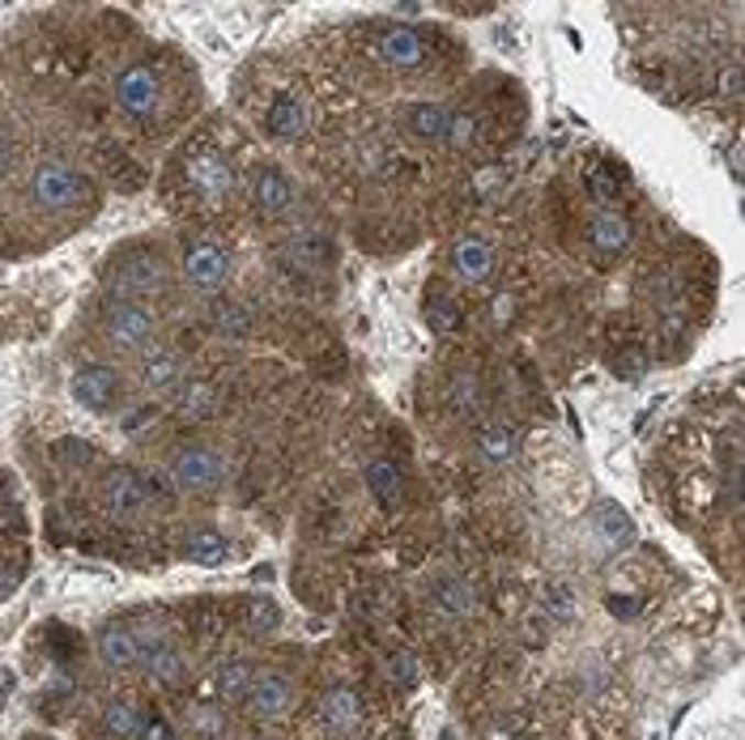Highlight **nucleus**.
I'll list each match as a JSON object with an SVG mask.
<instances>
[{"label": "nucleus", "instance_id": "39448f33", "mask_svg": "<svg viewBox=\"0 0 745 740\" xmlns=\"http://www.w3.org/2000/svg\"><path fill=\"white\" fill-rule=\"evenodd\" d=\"M166 264L154 252H132L116 264V290L120 298H150L163 290Z\"/></svg>", "mask_w": 745, "mask_h": 740}, {"label": "nucleus", "instance_id": "412c9836", "mask_svg": "<svg viewBox=\"0 0 745 740\" xmlns=\"http://www.w3.org/2000/svg\"><path fill=\"white\" fill-rule=\"evenodd\" d=\"M473 605H478V592H473L464 579L448 575V579L435 583V609L443 612V617H469Z\"/></svg>", "mask_w": 745, "mask_h": 740}, {"label": "nucleus", "instance_id": "473e14b6", "mask_svg": "<svg viewBox=\"0 0 745 740\" xmlns=\"http://www.w3.org/2000/svg\"><path fill=\"white\" fill-rule=\"evenodd\" d=\"M426 320H430V328H435V332H452L456 320H460V311H456L452 298H435V302L426 307Z\"/></svg>", "mask_w": 745, "mask_h": 740}, {"label": "nucleus", "instance_id": "5701e85b", "mask_svg": "<svg viewBox=\"0 0 745 740\" xmlns=\"http://www.w3.org/2000/svg\"><path fill=\"white\" fill-rule=\"evenodd\" d=\"M141 728H145V719H141V710L132 707V703H124V698H116V703H107L102 707V732L107 737H141Z\"/></svg>", "mask_w": 745, "mask_h": 740}, {"label": "nucleus", "instance_id": "6e6552de", "mask_svg": "<svg viewBox=\"0 0 745 740\" xmlns=\"http://www.w3.org/2000/svg\"><path fill=\"white\" fill-rule=\"evenodd\" d=\"M184 277L196 290H218V286H227L230 277V256L218 243H193L184 252Z\"/></svg>", "mask_w": 745, "mask_h": 740}, {"label": "nucleus", "instance_id": "ea45409f", "mask_svg": "<svg viewBox=\"0 0 745 740\" xmlns=\"http://www.w3.org/2000/svg\"><path fill=\"white\" fill-rule=\"evenodd\" d=\"M720 95H724V98L742 95V73H737V68H728V73L720 77Z\"/></svg>", "mask_w": 745, "mask_h": 740}, {"label": "nucleus", "instance_id": "7c9ffc66", "mask_svg": "<svg viewBox=\"0 0 745 740\" xmlns=\"http://www.w3.org/2000/svg\"><path fill=\"white\" fill-rule=\"evenodd\" d=\"M209 409H213V387L188 384L179 391V413H184V418H200V413H209Z\"/></svg>", "mask_w": 745, "mask_h": 740}, {"label": "nucleus", "instance_id": "c85d7f7f", "mask_svg": "<svg viewBox=\"0 0 745 740\" xmlns=\"http://www.w3.org/2000/svg\"><path fill=\"white\" fill-rule=\"evenodd\" d=\"M213 323H218L222 336H248V311L239 302H230V298L213 302Z\"/></svg>", "mask_w": 745, "mask_h": 740}, {"label": "nucleus", "instance_id": "4468645a", "mask_svg": "<svg viewBox=\"0 0 745 740\" xmlns=\"http://www.w3.org/2000/svg\"><path fill=\"white\" fill-rule=\"evenodd\" d=\"M141 664L150 669L154 681H163V685H179V681H184V655L166 643V639H158V634H145V639H141Z\"/></svg>", "mask_w": 745, "mask_h": 740}, {"label": "nucleus", "instance_id": "f3484780", "mask_svg": "<svg viewBox=\"0 0 745 740\" xmlns=\"http://www.w3.org/2000/svg\"><path fill=\"white\" fill-rule=\"evenodd\" d=\"M592 528H596V537H601L605 549L635 545V523H631V516H626L617 502H601L596 516H592Z\"/></svg>", "mask_w": 745, "mask_h": 740}, {"label": "nucleus", "instance_id": "2f4dec72", "mask_svg": "<svg viewBox=\"0 0 745 740\" xmlns=\"http://www.w3.org/2000/svg\"><path fill=\"white\" fill-rule=\"evenodd\" d=\"M136 477H141V489H145V498H150V502H171L175 482H171V473H166V468H145V473H136Z\"/></svg>", "mask_w": 745, "mask_h": 740}, {"label": "nucleus", "instance_id": "a18cd8bd", "mask_svg": "<svg viewBox=\"0 0 745 740\" xmlns=\"http://www.w3.org/2000/svg\"><path fill=\"white\" fill-rule=\"evenodd\" d=\"M39 740H47V737H39Z\"/></svg>", "mask_w": 745, "mask_h": 740}, {"label": "nucleus", "instance_id": "bb28decb", "mask_svg": "<svg viewBox=\"0 0 745 740\" xmlns=\"http://www.w3.org/2000/svg\"><path fill=\"white\" fill-rule=\"evenodd\" d=\"M184 553H188V562H196V566H218V562H227V541H222L218 532H193Z\"/></svg>", "mask_w": 745, "mask_h": 740}, {"label": "nucleus", "instance_id": "dca6fc26", "mask_svg": "<svg viewBox=\"0 0 745 740\" xmlns=\"http://www.w3.org/2000/svg\"><path fill=\"white\" fill-rule=\"evenodd\" d=\"M98 660H102L107 669H136V664H141V639H136L132 630L111 626V630L98 634Z\"/></svg>", "mask_w": 745, "mask_h": 740}, {"label": "nucleus", "instance_id": "ddd939ff", "mask_svg": "<svg viewBox=\"0 0 745 740\" xmlns=\"http://www.w3.org/2000/svg\"><path fill=\"white\" fill-rule=\"evenodd\" d=\"M188 184H193L200 196H209V200H222L230 192V184H234V175H230L227 158H218V154H196L188 162Z\"/></svg>", "mask_w": 745, "mask_h": 740}, {"label": "nucleus", "instance_id": "6ab92c4d", "mask_svg": "<svg viewBox=\"0 0 745 740\" xmlns=\"http://www.w3.org/2000/svg\"><path fill=\"white\" fill-rule=\"evenodd\" d=\"M626 243H631V222L622 218V213H596L592 218V247L601 252V256H617V252H626Z\"/></svg>", "mask_w": 745, "mask_h": 740}, {"label": "nucleus", "instance_id": "72a5a7b5", "mask_svg": "<svg viewBox=\"0 0 745 740\" xmlns=\"http://www.w3.org/2000/svg\"><path fill=\"white\" fill-rule=\"evenodd\" d=\"M546 609H550L554 617H571V612H576V592H571L567 583H550V587H546Z\"/></svg>", "mask_w": 745, "mask_h": 740}, {"label": "nucleus", "instance_id": "423d86ee", "mask_svg": "<svg viewBox=\"0 0 745 740\" xmlns=\"http://www.w3.org/2000/svg\"><path fill=\"white\" fill-rule=\"evenodd\" d=\"M73 400L90 413H107L116 400H120V375L102 362H86L77 375H73Z\"/></svg>", "mask_w": 745, "mask_h": 740}, {"label": "nucleus", "instance_id": "37998d69", "mask_svg": "<svg viewBox=\"0 0 745 740\" xmlns=\"http://www.w3.org/2000/svg\"><path fill=\"white\" fill-rule=\"evenodd\" d=\"M9 166H13V154H9V141L0 136V179L9 175Z\"/></svg>", "mask_w": 745, "mask_h": 740}, {"label": "nucleus", "instance_id": "aec40b11", "mask_svg": "<svg viewBox=\"0 0 745 740\" xmlns=\"http://www.w3.org/2000/svg\"><path fill=\"white\" fill-rule=\"evenodd\" d=\"M179 379H184V362L171 350H158L141 362V384L150 391H171V387H179Z\"/></svg>", "mask_w": 745, "mask_h": 740}, {"label": "nucleus", "instance_id": "c756f323", "mask_svg": "<svg viewBox=\"0 0 745 740\" xmlns=\"http://www.w3.org/2000/svg\"><path fill=\"white\" fill-rule=\"evenodd\" d=\"M384 673H388L392 685L414 689V685H418V660H414L409 651H392L388 660H384Z\"/></svg>", "mask_w": 745, "mask_h": 740}, {"label": "nucleus", "instance_id": "a19ab883", "mask_svg": "<svg viewBox=\"0 0 745 740\" xmlns=\"http://www.w3.org/2000/svg\"><path fill=\"white\" fill-rule=\"evenodd\" d=\"M610 612H617V617H635V600H631V596H610Z\"/></svg>", "mask_w": 745, "mask_h": 740}, {"label": "nucleus", "instance_id": "4be33fe9", "mask_svg": "<svg viewBox=\"0 0 745 740\" xmlns=\"http://www.w3.org/2000/svg\"><path fill=\"white\" fill-rule=\"evenodd\" d=\"M362 477H366V489L375 494V502L396 507V498H401V468L392 460H371Z\"/></svg>", "mask_w": 745, "mask_h": 740}, {"label": "nucleus", "instance_id": "0eeeda50", "mask_svg": "<svg viewBox=\"0 0 745 740\" xmlns=\"http://www.w3.org/2000/svg\"><path fill=\"white\" fill-rule=\"evenodd\" d=\"M116 102H120L129 115H136V120L154 115V107H158V77L145 65L120 68V77H116Z\"/></svg>", "mask_w": 745, "mask_h": 740}, {"label": "nucleus", "instance_id": "f257e3e1", "mask_svg": "<svg viewBox=\"0 0 745 740\" xmlns=\"http://www.w3.org/2000/svg\"><path fill=\"white\" fill-rule=\"evenodd\" d=\"M166 473L184 494H213L218 485L227 482V460L213 448H205V443H188V448H175Z\"/></svg>", "mask_w": 745, "mask_h": 740}, {"label": "nucleus", "instance_id": "58836bf2", "mask_svg": "<svg viewBox=\"0 0 745 740\" xmlns=\"http://www.w3.org/2000/svg\"><path fill=\"white\" fill-rule=\"evenodd\" d=\"M141 740H175V728H171L166 719H145V728H141Z\"/></svg>", "mask_w": 745, "mask_h": 740}, {"label": "nucleus", "instance_id": "b1692460", "mask_svg": "<svg viewBox=\"0 0 745 740\" xmlns=\"http://www.w3.org/2000/svg\"><path fill=\"white\" fill-rule=\"evenodd\" d=\"M320 715L332 732H350L358 724V698L350 689H328L325 703H320Z\"/></svg>", "mask_w": 745, "mask_h": 740}, {"label": "nucleus", "instance_id": "f8f14e48", "mask_svg": "<svg viewBox=\"0 0 745 740\" xmlns=\"http://www.w3.org/2000/svg\"><path fill=\"white\" fill-rule=\"evenodd\" d=\"M307 129V107L298 102V95H277L269 102V111H264V132L273 136V141H298Z\"/></svg>", "mask_w": 745, "mask_h": 740}, {"label": "nucleus", "instance_id": "393cba45", "mask_svg": "<svg viewBox=\"0 0 745 740\" xmlns=\"http://www.w3.org/2000/svg\"><path fill=\"white\" fill-rule=\"evenodd\" d=\"M478 451L486 455L490 464H507V460L516 455V430L503 426V421H494V426H486V430L478 434Z\"/></svg>", "mask_w": 745, "mask_h": 740}, {"label": "nucleus", "instance_id": "1a4fd4ad", "mask_svg": "<svg viewBox=\"0 0 745 740\" xmlns=\"http://www.w3.org/2000/svg\"><path fill=\"white\" fill-rule=\"evenodd\" d=\"M243 703H248V710H252L256 719L273 724V719H282V715L291 710V681L282 673H256Z\"/></svg>", "mask_w": 745, "mask_h": 740}, {"label": "nucleus", "instance_id": "cd10ccee", "mask_svg": "<svg viewBox=\"0 0 745 740\" xmlns=\"http://www.w3.org/2000/svg\"><path fill=\"white\" fill-rule=\"evenodd\" d=\"M277 626H282L277 600H273V596H252V600H248V630H252V634H273Z\"/></svg>", "mask_w": 745, "mask_h": 740}, {"label": "nucleus", "instance_id": "4c0bfd02", "mask_svg": "<svg viewBox=\"0 0 745 740\" xmlns=\"http://www.w3.org/2000/svg\"><path fill=\"white\" fill-rule=\"evenodd\" d=\"M158 421V409H141V413H129V418L120 421V430L124 434H136V430H145V426H154Z\"/></svg>", "mask_w": 745, "mask_h": 740}, {"label": "nucleus", "instance_id": "a878e982", "mask_svg": "<svg viewBox=\"0 0 745 740\" xmlns=\"http://www.w3.org/2000/svg\"><path fill=\"white\" fill-rule=\"evenodd\" d=\"M252 676H256V669H252L248 660H227V664H222V673H218V689H222V698H227V703L248 698Z\"/></svg>", "mask_w": 745, "mask_h": 740}, {"label": "nucleus", "instance_id": "20e7f679", "mask_svg": "<svg viewBox=\"0 0 745 740\" xmlns=\"http://www.w3.org/2000/svg\"><path fill=\"white\" fill-rule=\"evenodd\" d=\"M98 507H102L111 519H120V523H132V519L145 516L150 498H145V489H141V477H136V473L116 468V473H107L102 485H98Z\"/></svg>", "mask_w": 745, "mask_h": 740}, {"label": "nucleus", "instance_id": "79ce46f5", "mask_svg": "<svg viewBox=\"0 0 745 740\" xmlns=\"http://www.w3.org/2000/svg\"><path fill=\"white\" fill-rule=\"evenodd\" d=\"M61 455H73V460H90V448H81V443H61Z\"/></svg>", "mask_w": 745, "mask_h": 740}, {"label": "nucleus", "instance_id": "2eb2a0df", "mask_svg": "<svg viewBox=\"0 0 745 740\" xmlns=\"http://www.w3.org/2000/svg\"><path fill=\"white\" fill-rule=\"evenodd\" d=\"M380 56L392 68H418L426 60V47H421V34L414 26H388L380 38Z\"/></svg>", "mask_w": 745, "mask_h": 740}, {"label": "nucleus", "instance_id": "f704fd0d", "mask_svg": "<svg viewBox=\"0 0 745 740\" xmlns=\"http://www.w3.org/2000/svg\"><path fill=\"white\" fill-rule=\"evenodd\" d=\"M473 141H478V115H452V124H448V145L464 150V145H473Z\"/></svg>", "mask_w": 745, "mask_h": 740}, {"label": "nucleus", "instance_id": "9b49d317", "mask_svg": "<svg viewBox=\"0 0 745 740\" xmlns=\"http://www.w3.org/2000/svg\"><path fill=\"white\" fill-rule=\"evenodd\" d=\"M452 268H456V277H460V281H469V286L490 281V273H494V252H490L486 239L464 234V239L452 247Z\"/></svg>", "mask_w": 745, "mask_h": 740}, {"label": "nucleus", "instance_id": "c9c22d12", "mask_svg": "<svg viewBox=\"0 0 745 740\" xmlns=\"http://www.w3.org/2000/svg\"><path fill=\"white\" fill-rule=\"evenodd\" d=\"M193 728L196 732H209V737H218L222 732V719H218V710L213 707H193Z\"/></svg>", "mask_w": 745, "mask_h": 740}, {"label": "nucleus", "instance_id": "a211bd4d", "mask_svg": "<svg viewBox=\"0 0 745 740\" xmlns=\"http://www.w3.org/2000/svg\"><path fill=\"white\" fill-rule=\"evenodd\" d=\"M448 124H452V111L439 102H414L405 111V129L418 141H448Z\"/></svg>", "mask_w": 745, "mask_h": 740}, {"label": "nucleus", "instance_id": "e433bc0d", "mask_svg": "<svg viewBox=\"0 0 745 740\" xmlns=\"http://www.w3.org/2000/svg\"><path fill=\"white\" fill-rule=\"evenodd\" d=\"M452 400L456 409H473V405H478V384H473V379H456Z\"/></svg>", "mask_w": 745, "mask_h": 740}, {"label": "nucleus", "instance_id": "9d476101", "mask_svg": "<svg viewBox=\"0 0 745 740\" xmlns=\"http://www.w3.org/2000/svg\"><path fill=\"white\" fill-rule=\"evenodd\" d=\"M252 200H256V209L264 218H282V213H291L294 205V184L282 170L260 166L256 179H252Z\"/></svg>", "mask_w": 745, "mask_h": 740}, {"label": "nucleus", "instance_id": "f03ea898", "mask_svg": "<svg viewBox=\"0 0 745 740\" xmlns=\"http://www.w3.org/2000/svg\"><path fill=\"white\" fill-rule=\"evenodd\" d=\"M102 332H107L111 345L136 354L154 341V316L132 298H107L102 302Z\"/></svg>", "mask_w": 745, "mask_h": 740}, {"label": "nucleus", "instance_id": "7ed1b4c3", "mask_svg": "<svg viewBox=\"0 0 745 740\" xmlns=\"http://www.w3.org/2000/svg\"><path fill=\"white\" fill-rule=\"evenodd\" d=\"M86 192H90L86 175H77L73 166H61V162H43V166L31 175L34 205H39V209H52V213H61V209H68V205H77Z\"/></svg>", "mask_w": 745, "mask_h": 740}, {"label": "nucleus", "instance_id": "c03bdc74", "mask_svg": "<svg viewBox=\"0 0 745 740\" xmlns=\"http://www.w3.org/2000/svg\"><path fill=\"white\" fill-rule=\"evenodd\" d=\"M439 740H456V732H452V728H443V732H439Z\"/></svg>", "mask_w": 745, "mask_h": 740}]
</instances>
